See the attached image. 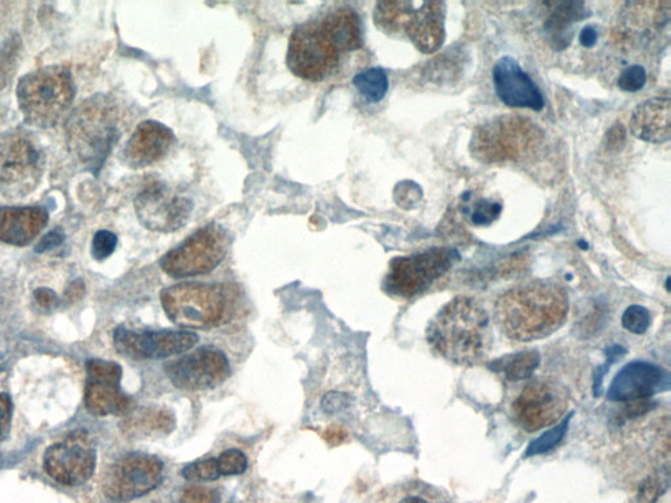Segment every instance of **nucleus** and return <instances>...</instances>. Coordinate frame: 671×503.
Segmentation results:
<instances>
[{
    "mask_svg": "<svg viewBox=\"0 0 671 503\" xmlns=\"http://www.w3.org/2000/svg\"><path fill=\"white\" fill-rule=\"evenodd\" d=\"M459 260L456 249L432 248L391 261L384 290L398 298H414L428 290L433 282Z\"/></svg>",
    "mask_w": 671,
    "mask_h": 503,
    "instance_id": "obj_9",
    "label": "nucleus"
},
{
    "mask_svg": "<svg viewBox=\"0 0 671 503\" xmlns=\"http://www.w3.org/2000/svg\"><path fill=\"white\" fill-rule=\"evenodd\" d=\"M117 247V236L110 231L102 229L96 233L93 242V256L95 260L103 261L114 255Z\"/></svg>",
    "mask_w": 671,
    "mask_h": 503,
    "instance_id": "obj_35",
    "label": "nucleus"
},
{
    "mask_svg": "<svg viewBox=\"0 0 671 503\" xmlns=\"http://www.w3.org/2000/svg\"><path fill=\"white\" fill-rule=\"evenodd\" d=\"M49 215L42 207L0 208V242L24 247L47 225Z\"/></svg>",
    "mask_w": 671,
    "mask_h": 503,
    "instance_id": "obj_22",
    "label": "nucleus"
},
{
    "mask_svg": "<svg viewBox=\"0 0 671 503\" xmlns=\"http://www.w3.org/2000/svg\"><path fill=\"white\" fill-rule=\"evenodd\" d=\"M494 311L507 338L531 342L548 338L562 328L568 317L569 298L558 283L533 281L502 293Z\"/></svg>",
    "mask_w": 671,
    "mask_h": 503,
    "instance_id": "obj_1",
    "label": "nucleus"
},
{
    "mask_svg": "<svg viewBox=\"0 0 671 503\" xmlns=\"http://www.w3.org/2000/svg\"><path fill=\"white\" fill-rule=\"evenodd\" d=\"M650 324V314L645 307L631 306L624 314V325L627 331L641 334L645 333Z\"/></svg>",
    "mask_w": 671,
    "mask_h": 503,
    "instance_id": "obj_34",
    "label": "nucleus"
},
{
    "mask_svg": "<svg viewBox=\"0 0 671 503\" xmlns=\"http://www.w3.org/2000/svg\"><path fill=\"white\" fill-rule=\"evenodd\" d=\"M34 297H36L38 302L44 307H52L55 304V302H57V297H55V293L47 289L38 290L34 292Z\"/></svg>",
    "mask_w": 671,
    "mask_h": 503,
    "instance_id": "obj_44",
    "label": "nucleus"
},
{
    "mask_svg": "<svg viewBox=\"0 0 671 503\" xmlns=\"http://www.w3.org/2000/svg\"><path fill=\"white\" fill-rule=\"evenodd\" d=\"M319 24L340 54L359 51L362 47L361 20L359 13L349 7L328 13Z\"/></svg>",
    "mask_w": 671,
    "mask_h": 503,
    "instance_id": "obj_24",
    "label": "nucleus"
},
{
    "mask_svg": "<svg viewBox=\"0 0 671 503\" xmlns=\"http://www.w3.org/2000/svg\"><path fill=\"white\" fill-rule=\"evenodd\" d=\"M493 86L499 99L510 108L540 111L544 108V97L540 87L524 73L520 63L512 57H503L496 63L492 72Z\"/></svg>",
    "mask_w": 671,
    "mask_h": 503,
    "instance_id": "obj_19",
    "label": "nucleus"
},
{
    "mask_svg": "<svg viewBox=\"0 0 671 503\" xmlns=\"http://www.w3.org/2000/svg\"><path fill=\"white\" fill-rule=\"evenodd\" d=\"M228 237L215 223L195 231L194 234L168 252L160 267L172 278H189L207 275L226 257Z\"/></svg>",
    "mask_w": 671,
    "mask_h": 503,
    "instance_id": "obj_10",
    "label": "nucleus"
},
{
    "mask_svg": "<svg viewBox=\"0 0 671 503\" xmlns=\"http://www.w3.org/2000/svg\"><path fill=\"white\" fill-rule=\"evenodd\" d=\"M19 42V40L11 39L0 47V88L6 87L15 73Z\"/></svg>",
    "mask_w": 671,
    "mask_h": 503,
    "instance_id": "obj_31",
    "label": "nucleus"
},
{
    "mask_svg": "<svg viewBox=\"0 0 671 503\" xmlns=\"http://www.w3.org/2000/svg\"><path fill=\"white\" fill-rule=\"evenodd\" d=\"M501 212L499 202L480 200L472 206L470 218L473 225L488 226L499 218Z\"/></svg>",
    "mask_w": 671,
    "mask_h": 503,
    "instance_id": "obj_32",
    "label": "nucleus"
},
{
    "mask_svg": "<svg viewBox=\"0 0 671 503\" xmlns=\"http://www.w3.org/2000/svg\"><path fill=\"white\" fill-rule=\"evenodd\" d=\"M347 431L339 426H331L324 431L323 438L328 445L339 446L347 439Z\"/></svg>",
    "mask_w": 671,
    "mask_h": 503,
    "instance_id": "obj_41",
    "label": "nucleus"
},
{
    "mask_svg": "<svg viewBox=\"0 0 671 503\" xmlns=\"http://www.w3.org/2000/svg\"><path fill=\"white\" fill-rule=\"evenodd\" d=\"M648 76L646 68L640 65L629 66L620 74L618 87L625 93H638L645 88Z\"/></svg>",
    "mask_w": 671,
    "mask_h": 503,
    "instance_id": "obj_33",
    "label": "nucleus"
},
{
    "mask_svg": "<svg viewBox=\"0 0 671 503\" xmlns=\"http://www.w3.org/2000/svg\"><path fill=\"white\" fill-rule=\"evenodd\" d=\"M353 84L370 103H380L388 90L387 74L382 68H369L356 74Z\"/></svg>",
    "mask_w": 671,
    "mask_h": 503,
    "instance_id": "obj_27",
    "label": "nucleus"
},
{
    "mask_svg": "<svg viewBox=\"0 0 671 503\" xmlns=\"http://www.w3.org/2000/svg\"><path fill=\"white\" fill-rule=\"evenodd\" d=\"M171 323L187 330H210L226 318L228 296L222 285L179 283L160 293Z\"/></svg>",
    "mask_w": 671,
    "mask_h": 503,
    "instance_id": "obj_7",
    "label": "nucleus"
},
{
    "mask_svg": "<svg viewBox=\"0 0 671 503\" xmlns=\"http://www.w3.org/2000/svg\"><path fill=\"white\" fill-rule=\"evenodd\" d=\"M174 136L171 129L157 121L138 126L125 149V160L132 168H143L162 160L172 149Z\"/></svg>",
    "mask_w": 671,
    "mask_h": 503,
    "instance_id": "obj_20",
    "label": "nucleus"
},
{
    "mask_svg": "<svg viewBox=\"0 0 671 503\" xmlns=\"http://www.w3.org/2000/svg\"><path fill=\"white\" fill-rule=\"evenodd\" d=\"M116 141L117 114L108 97H90L70 117L68 149L88 170H100Z\"/></svg>",
    "mask_w": 671,
    "mask_h": 503,
    "instance_id": "obj_3",
    "label": "nucleus"
},
{
    "mask_svg": "<svg viewBox=\"0 0 671 503\" xmlns=\"http://www.w3.org/2000/svg\"><path fill=\"white\" fill-rule=\"evenodd\" d=\"M348 405V395L341 393L327 394L323 398V402H321V407H323V410L328 415L338 414V411L347 409Z\"/></svg>",
    "mask_w": 671,
    "mask_h": 503,
    "instance_id": "obj_39",
    "label": "nucleus"
},
{
    "mask_svg": "<svg viewBox=\"0 0 671 503\" xmlns=\"http://www.w3.org/2000/svg\"><path fill=\"white\" fill-rule=\"evenodd\" d=\"M12 403L9 395L0 394V442L9 436L11 428Z\"/></svg>",
    "mask_w": 671,
    "mask_h": 503,
    "instance_id": "obj_38",
    "label": "nucleus"
},
{
    "mask_svg": "<svg viewBox=\"0 0 671 503\" xmlns=\"http://www.w3.org/2000/svg\"><path fill=\"white\" fill-rule=\"evenodd\" d=\"M543 131L529 118L505 115L479 126L471 139V156L480 163L520 162L540 149Z\"/></svg>",
    "mask_w": 671,
    "mask_h": 503,
    "instance_id": "obj_4",
    "label": "nucleus"
},
{
    "mask_svg": "<svg viewBox=\"0 0 671 503\" xmlns=\"http://www.w3.org/2000/svg\"><path fill=\"white\" fill-rule=\"evenodd\" d=\"M566 426H568V419L558 425L556 429L545 432L543 437L529 447L528 457L548 451L552 447H555L563 439Z\"/></svg>",
    "mask_w": 671,
    "mask_h": 503,
    "instance_id": "obj_36",
    "label": "nucleus"
},
{
    "mask_svg": "<svg viewBox=\"0 0 671 503\" xmlns=\"http://www.w3.org/2000/svg\"><path fill=\"white\" fill-rule=\"evenodd\" d=\"M667 377L668 374L657 366L632 363L615 377L608 396L611 400H645L656 393Z\"/></svg>",
    "mask_w": 671,
    "mask_h": 503,
    "instance_id": "obj_21",
    "label": "nucleus"
},
{
    "mask_svg": "<svg viewBox=\"0 0 671 503\" xmlns=\"http://www.w3.org/2000/svg\"><path fill=\"white\" fill-rule=\"evenodd\" d=\"M569 405L568 390L551 377L531 381L514 398L512 411L514 421L524 431L535 432L554 425Z\"/></svg>",
    "mask_w": 671,
    "mask_h": 503,
    "instance_id": "obj_12",
    "label": "nucleus"
},
{
    "mask_svg": "<svg viewBox=\"0 0 671 503\" xmlns=\"http://www.w3.org/2000/svg\"><path fill=\"white\" fill-rule=\"evenodd\" d=\"M45 471L62 485L78 486L95 472L96 449L87 431L76 430L45 452Z\"/></svg>",
    "mask_w": 671,
    "mask_h": 503,
    "instance_id": "obj_14",
    "label": "nucleus"
},
{
    "mask_svg": "<svg viewBox=\"0 0 671 503\" xmlns=\"http://www.w3.org/2000/svg\"><path fill=\"white\" fill-rule=\"evenodd\" d=\"M589 13L586 12L583 2H564L552 11L550 18L545 20L544 31L547 32L552 44L557 51H563L569 45L573 38L572 26L584 20Z\"/></svg>",
    "mask_w": 671,
    "mask_h": 503,
    "instance_id": "obj_25",
    "label": "nucleus"
},
{
    "mask_svg": "<svg viewBox=\"0 0 671 503\" xmlns=\"http://www.w3.org/2000/svg\"><path fill=\"white\" fill-rule=\"evenodd\" d=\"M216 461H219L221 477H239L248 468L246 453L236 449L222 452Z\"/></svg>",
    "mask_w": 671,
    "mask_h": 503,
    "instance_id": "obj_30",
    "label": "nucleus"
},
{
    "mask_svg": "<svg viewBox=\"0 0 671 503\" xmlns=\"http://www.w3.org/2000/svg\"><path fill=\"white\" fill-rule=\"evenodd\" d=\"M180 503H216V494L212 489L189 486L180 495Z\"/></svg>",
    "mask_w": 671,
    "mask_h": 503,
    "instance_id": "obj_37",
    "label": "nucleus"
},
{
    "mask_svg": "<svg viewBox=\"0 0 671 503\" xmlns=\"http://www.w3.org/2000/svg\"><path fill=\"white\" fill-rule=\"evenodd\" d=\"M181 477L192 482L219 480L221 478L219 461L215 458L194 461L183 468Z\"/></svg>",
    "mask_w": 671,
    "mask_h": 503,
    "instance_id": "obj_28",
    "label": "nucleus"
},
{
    "mask_svg": "<svg viewBox=\"0 0 671 503\" xmlns=\"http://www.w3.org/2000/svg\"><path fill=\"white\" fill-rule=\"evenodd\" d=\"M115 347L128 358L164 360L191 351L199 342V335L191 331H130L118 327L115 331Z\"/></svg>",
    "mask_w": 671,
    "mask_h": 503,
    "instance_id": "obj_17",
    "label": "nucleus"
},
{
    "mask_svg": "<svg viewBox=\"0 0 671 503\" xmlns=\"http://www.w3.org/2000/svg\"><path fill=\"white\" fill-rule=\"evenodd\" d=\"M139 222L157 233H174L187 225L192 214V201L163 183L147 185L136 199Z\"/></svg>",
    "mask_w": 671,
    "mask_h": 503,
    "instance_id": "obj_16",
    "label": "nucleus"
},
{
    "mask_svg": "<svg viewBox=\"0 0 671 503\" xmlns=\"http://www.w3.org/2000/svg\"><path fill=\"white\" fill-rule=\"evenodd\" d=\"M426 340L454 365L477 366L491 349V319L477 299L457 297L430 321Z\"/></svg>",
    "mask_w": 671,
    "mask_h": 503,
    "instance_id": "obj_2",
    "label": "nucleus"
},
{
    "mask_svg": "<svg viewBox=\"0 0 671 503\" xmlns=\"http://www.w3.org/2000/svg\"><path fill=\"white\" fill-rule=\"evenodd\" d=\"M162 460L145 452H129L110 467L104 481L105 495L129 502L156 491L163 482Z\"/></svg>",
    "mask_w": 671,
    "mask_h": 503,
    "instance_id": "obj_13",
    "label": "nucleus"
},
{
    "mask_svg": "<svg viewBox=\"0 0 671 503\" xmlns=\"http://www.w3.org/2000/svg\"><path fill=\"white\" fill-rule=\"evenodd\" d=\"M63 240H65V235H63L60 229H54L52 233L42 237V240L38 244L36 250L39 254L52 250L60 247Z\"/></svg>",
    "mask_w": 671,
    "mask_h": 503,
    "instance_id": "obj_40",
    "label": "nucleus"
},
{
    "mask_svg": "<svg viewBox=\"0 0 671 503\" xmlns=\"http://www.w3.org/2000/svg\"><path fill=\"white\" fill-rule=\"evenodd\" d=\"M86 405L97 416H124L132 407L130 398L123 394V368L115 362L90 360L87 363Z\"/></svg>",
    "mask_w": 671,
    "mask_h": 503,
    "instance_id": "obj_18",
    "label": "nucleus"
},
{
    "mask_svg": "<svg viewBox=\"0 0 671 503\" xmlns=\"http://www.w3.org/2000/svg\"><path fill=\"white\" fill-rule=\"evenodd\" d=\"M669 485V472L653 474L642 480L639 485V503H656Z\"/></svg>",
    "mask_w": 671,
    "mask_h": 503,
    "instance_id": "obj_29",
    "label": "nucleus"
},
{
    "mask_svg": "<svg viewBox=\"0 0 671 503\" xmlns=\"http://www.w3.org/2000/svg\"><path fill=\"white\" fill-rule=\"evenodd\" d=\"M401 503H429V502L425 501L423 499H419V497H408V499H405L404 501H402Z\"/></svg>",
    "mask_w": 671,
    "mask_h": 503,
    "instance_id": "obj_45",
    "label": "nucleus"
},
{
    "mask_svg": "<svg viewBox=\"0 0 671 503\" xmlns=\"http://www.w3.org/2000/svg\"><path fill=\"white\" fill-rule=\"evenodd\" d=\"M626 139V130L624 126L617 125L607 135L608 147H620Z\"/></svg>",
    "mask_w": 671,
    "mask_h": 503,
    "instance_id": "obj_42",
    "label": "nucleus"
},
{
    "mask_svg": "<svg viewBox=\"0 0 671 503\" xmlns=\"http://www.w3.org/2000/svg\"><path fill=\"white\" fill-rule=\"evenodd\" d=\"M340 55L319 21H312L297 26L291 33L286 62L298 78L320 82L334 72Z\"/></svg>",
    "mask_w": 671,
    "mask_h": 503,
    "instance_id": "obj_11",
    "label": "nucleus"
},
{
    "mask_svg": "<svg viewBox=\"0 0 671 503\" xmlns=\"http://www.w3.org/2000/svg\"><path fill=\"white\" fill-rule=\"evenodd\" d=\"M632 135L649 143H665L670 139V97L657 96L635 109Z\"/></svg>",
    "mask_w": 671,
    "mask_h": 503,
    "instance_id": "obj_23",
    "label": "nucleus"
},
{
    "mask_svg": "<svg viewBox=\"0 0 671 503\" xmlns=\"http://www.w3.org/2000/svg\"><path fill=\"white\" fill-rule=\"evenodd\" d=\"M44 168V153L31 135L18 130L0 138V193L4 197H26L40 184Z\"/></svg>",
    "mask_w": 671,
    "mask_h": 503,
    "instance_id": "obj_8",
    "label": "nucleus"
},
{
    "mask_svg": "<svg viewBox=\"0 0 671 503\" xmlns=\"http://www.w3.org/2000/svg\"><path fill=\"white\" fill-rule=\"evenodd\" d=\"M444 2H381L374 20L383 32H404L419 52L435 53L443 46L446 32Z\"/></svg>",
    "mask_w": 671,
    "mask_h": 503,
    "instance_id": "obj_6",
    "label": "nucleus"
},
{
    "mask_svg": "<svg viewBox=\"0 0 671 503\" xmlns=\"http://www.w3.org/2000/svg\"><path fill=\"white\" fill-rule=\"evenodd\" d=\"M73 76L62 66H49L28 74L19 82L18 100L28 124L52 128L66 114L74 99Z\"/></svg>",
    "mask_w": 671,
    "mask_h": 503,
    "instance_id": "obj_5",
    "label": "nucleus"
},
{
    "mask_svg": "<svg viewBox=\"0 0 671 503\" xmlns=\"http://www.w3.org/2000/svg\"><path fill=\"white\" fill-rule=\"evenodd\" d=\"M541 355L536 351H526L503 356L494 362L496 372H500L508 381L519 382L528 379L540 366Z\"/></svg>",
    "mask_w": 671,
    "mask_h": 503,
    "instance_id": "obj_26",
    "label": "nucleus"
},
{
    "mask_svg": "<svg viewBox=\"0 0 671 503\" xmlns=\"http://www.w3.org/2000/svg\"><path fill=\"white\" fill-rule=\"evenodd\" d=\"M166 374L174 387L195 393L221 386L228 379L231 366L225 353L206 346L168 363Z\"/></svg>",
    "mask_w": 671,
    "mask_h": 503,
    "instance_id": "obj_15",
    "label": "nucleus"
},
{
    "mask_svg": "<svg viewBox=\"0 0 671 503\" xmlns=\"http://www.w3.org/2000/svg\"><path fill=\"white\" fill-rule=\"evenodd\" d=\"M598 32L594 26H585L583 32L579 33V44L584 47H593L597 44Z\"/></svg>",
    "mask_w": 671,
    "mask_h": 503,
    "instance_id": "obj_43",
    "label": "nucleus"
}]
</instances>
